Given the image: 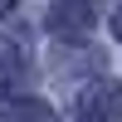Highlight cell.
Instances as JSON below:
<instances>
[{
    "label": "cell",
    "mask_w": 122,
    "mask_h": 122,
    "mask_svg": "<svg viewBox=\"0 0 122 122\" xmlns=\"http://www.w3.org/2000/svg\"><path fill=\"white\" fill-rule=\"evenodd\" d=\"M73 112H78V122H117L122 117V88L117 83H88L73 98Z\"/></svg>",
    "instance_id": "6da1fadb"
},
{
    "label": "cell",
    "mask_w": 122,
    "mask_h": 122,
    "mask_svg": "<svg viewBox=\"0 0 122 122\" xmlns=\"http://www.w3.org/2000/svg\"><path fill=\"white\" fill-rule=\"evenodd\" d=\"M49 29H54L59 39L88 34V29H93V5H88V0H54V10H49Z\"/></svg>",
    "instance_id": "7a4b0ae2"
},
{
    "label": "cell",
    "mask_w": 122,
    "mask_h": 122,
    "mask_svg": "<svg viewBox=\"0 0 122 122\" xmlns=\"http://www.w3.org/2000/svg\"><path fill=\"white\" fill-rule=\"evenodd\" d=\"M10 122H54V112H49L44 103H20L15 112H10Z\"/></svg>",
    "instance_id": "3957f363"
},
{
    "label": "cell",
    "mask_w": 122,
    "mask_h": 122,
    "mask_svg": "<svg viewBox=\"0 0 122 122\" xmlns=\"http://www.w3.org/2000/svg\"><path fill=\"white\" fill-rule=\"evenodd\" d=\"M112 34L122 39V10H117V15H112Z\"/></svg>",
    "instance_id": "277c9868"
},
{
    "label": "cell",
    "mask_w": 122,
    "mask_h": 122,
    "mask_svg": "<svg viewBox=\"0 0 122 122\" xmlns=\"http://www.w3.org/2000/svg\"><path fill=\"white\" fill-rule=\"evenodd\" d=\"M10 10H15V0H0V15H10Z\"/></svg>",
    "instance_id": "5b68a950"
}]
</instances>
